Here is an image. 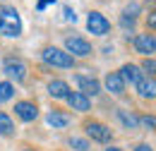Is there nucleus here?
Masks as SVG:
<instances>
[{
	"instance_id": "obj_1",
	"label": "nucleus",
	"mask_w": 156,
	"mask_h": 151,
	"mask_svg": "<svg viewBox=\"0 0 156 151\" xmlns=\"http://www.w3.org/2000/svg\"><path fill=\"white\" fill-rule=\"evenodd\" d=\"M0 34L7 38L22 36V17L12 5L0 2Z\"/></svg>"
},
{
	"instance_id": "obj_2",
	"label": "nucleus",
	"mask_w": 156,
	"mask_h": 151,
	"mask_svg": "<svg viewBox=\"0 0 156 151\" xmlns=\"http://www.w3.org/2000/svg\"><path fill=\"white\" fill-rule=\"evenodd\" d=\"M41 60L51 67H60V70H70L75 67V58L70 55L65 48H58V46H43L41 48Z\"/></svg>"
},
{
	"instance_id": "obj_3",
	"label": "nucleus",
	"mask_w": 156,
	"mask_h": 151,
	"mask_svg": "<svg viewBox=\"0 0 156 151\" xmlns=\"http://www.w3.org/2000/svg\"><path fill=\"white\" fill-rule=\"evenodd\" d=\"M82 130L84 134L91 139V142H98V144H108L111 139H113V130L106 125V122H101V120H84L82 122Z\"/></svg>"
},
{
	"instance_id": "obj_4",
	"label": "nucleus",
	"mask_w": 156,
	"mask_h": 151,
	"mask_svg": "<svg viewBox=\"0 0 156 151\" xmlns=\"http://www.w3.org/2000/svg\"><path fill=\"white\" fill-rule=\"evenodd\" d=\"M2 72L10 77V79H15V84H22V82H27V75H29V67H27V62L22 60V58H5L2 60Z\"/></svg>"
},
{
	"instance_id": "obj_5",
	"label": "nucleus",
	"mask_w": 156,
	"mask_h": 151,
	"mask_svg": "<svg viewBox=\"0 0 156 151\" xmlns=\"http://www.w3.org/2000/svg\"><path fill=\"white\" fill-rule=\"evenodd\" d=\"M65 51H67L72 58H89L91 53H94L91 43H89L84 36H77V34L65 36Z\"/></svg>"
},
{
	"instance_id": "obj_6",
	"label": "nucleus",
	"mask_w": 156,
	"mask_h": 151,
	"mask_svg": "<svg viewBox=\"0 0 156 151\" xmlns=\"http://www.w3.org/2000/svg\"><path fill=\"white\" fill-rule=\"evenodd\" d=\"M87 29H89V34H94V36H106V34L111 31V22L106 19V15H101L98 10H91L89 17H87Z\"/></svg>"
},
{
	"instance_id": "obj_7",
	"label": "nucleus",
	"mask_w": 156,
	"mask_h": 151,
	"mask_svg": "<svg viewBox=\"0 0 156 151\" xmlns=\"http://www.w3.org/2000/svg\"><path fill=\"white\" fill-rule=\"evenodd\" d=\"M132 46H135V51L139 55L144 58H154L156 55V34H137L132 38Z\"/></svg>"
},
{
	"instance_id": "obj_8",
	"label": "nucleus",
	"mask_w": 156,
	"mask_h": 151,
	"mask_svg": "<svg viewBox=\"0 0 156 151\" xmlns=\"http://www.w3.org/2000/svg\"><path fill=\"white\" fill-rule=\"evenodd\" d=\"M15 115L22 122H34L39 118V106L34 101H17L15 103Z\"/></svg>"
},
{
	"instance_id": "obj_9",
	"label": "nucleus",
	"mask_w": 156,
	"mask_h": 151,
	"mask_svg": "<svg viewBox=\"0 0 156 151\" xmlns=\"http://www.w3.org/2000/svg\"><path fill=\"white\" fill-rule=\"evenodd\" d=\"M65 101H67V106H70L72 111H77V113H89V111H91V98L87 94H82V91H70V96H67Z\"/></svg>"
},
{
	"instance_id": "obj_10",
	"label": "nucleus",
	"mask_w": 156,
	"mask_h": 151,
	"mask_svg": "<svg viewBox=\"0 0 156 151\" xmlns=\"http://www.w3.org/2000/svg\"><path fill=\"white\" fill-rule=\"evenodd\" d=\"M75 82H77L79 91H82V94H87L89 98H91V96H98V94H101V84H98V79H94V77L77 75V77H75Z\"/></svg>"
},
{
	"instance_id": "obj_11",
	"label": "nucleus",
	"mask_w": 156,
	"mask_h": 151,
	"mask_svg": "<svg viewBox=\"0 0 156 151\" xmlns=\"http://www.w3.org/2000/svg\"><path fill=\"white\" fill-rule=\"evenodd\" d=\"M46 122H48L53 130H65V127L72 122V118L65 113V111H60V108H53V111H48V115H46Z\"/></svg>"
},
{
	"instance_id": "obj_12",
	"label": "nucleus",
	"mask_w": 156,
	"mask_h": 151,
	"mask_svg": "<svg viewBox=\"0 0 156 151\" xmlns=\"http://www.w3.org/2000/svg\"><path fill=\"white\" fill-rule=\"evenodd\" d=\"M118 75L122 77V82H125V84H132V86H135L137 82L144 77V72L139 70V65H135V62H125V65L118 70Z\"/></svg>"
},
{
	"instance_id": "obj_13",
	"label": "nucleus",
	"mask_w": 156,
	"mask_h": 151,
	"mask_svg": "<svg viewBox=\"0 0 156 151\" xmlns=\"http://www.w3.org/2000/svg\"><path fill=\"white\" fill-rule=\"evenodd\" d=\"M135 89H137V94L142 96V98L154 101V98H156V77H147V75H144L135 84Z\"/></svg>"
},
{
	"instance_id": "obj_14",
	"label": "nucleus",
	"mask_w": 156,
	"mask_h": 151,
	"mask_svg": "<svg viewBox=\"0 0 156 151\" xmlns=\"http://www.w3.org/2000/svg\"><path fill=\"white\" fill-rule=\"evenodd\" d=\"M70 84L65 82V79H53V82H48V94L53 96V98H58V101H65L67 96H70Z\"/></svg>"
},
{
	"instance_id": "obj_15",
	"label": "nucleus",
	"mask_w": 156,
	"mask_h": 151,
	"mask_svg": "<svg viewBox=\"0 0 156 151\" xmlns=\"http://www.w3.org/2000/svg\"><path fill=\"white\" fill-rule=\"evenodd\" d=\"M103 84H106V89H108L113 96H122L125 94V82H122V77L118 75V72H108L106 79H103Z\"/></svg>"
},
{
	"instance_id": "obj_16",
	"label": "nucleus",
	"mask_w": 156,
	"mask_h": 151,
	"mask_svg": "<svg viewBox=\"0 0 156 151\" xmlns=\"http://www.w3.org/2000/svg\"><path fill=\"white\" fill-rule=\"evenodd\" d=\"M15 120L10 118L7 113L0 111V137H15Z\"/></svg>"
},
{
	"instance_id": "obj_17",
	"label": "nucleus",
	"mask_w": 156,
	"mask_h": 151,
	"mask_svg": "<svg viewBox=\"0 0 156 151\" xmlns=\"http://www.w3.org/2000/svg\"><path fill=\"white\" fill-rule=\"evenodd\" d=\"M144 24H147V29H149V31H156V0H147Z\"/></svg>"
},
{
	"instance_id": "obj_18",
	"label": "nucleus",
	"mask_w": 156,
	"mask_h": 151,
	"mask_svg": "<svg viewBox=\"0 0 156 151\" xmlns=\"http://www.w3.org/2000/svg\"><path fill=\"white\" fill-rule=\"evenodd\" d=\"M118 120L127 127V130H137L139 127V118L135 113H130V111H118Z\"/></svg>"
},
{
	"instance_id": "obj_19",
	"label": "nucleus",
	"mask_w": 156,
	"mask_h": 151,
	"mask_svg": "<svg viewBox=\"0 0 156 151\" xmlns=\"http://www.w3.org/2000/svg\"><path fill=\"white\" fill-rule=\"evenodd\" d=\"M15 98V84L12 82H0V103H7Z\"/></svg>"
},
{
	"instance_id": "obj_20",
	"label": "nucleus",
	"mask_w": 156,
	"mask_h": 151,
	"mask_svg": "<svg viewBox=\"0 0 156 151\" xmlns=\"http://www.w3.org/2000/svg\"><path fill=\"white\" fill-rule=\"evenodd\" d=\"M139 70L147 77H156V58H144L142 65H139Z\"/></svg>"
},
{
	"instance_id": "obj_21",
	"label": "nucleus",
	"mask_w": 156,
	"mask_h": 151,
	"mask_svg": "<svg viewBox=\"0 0 156 151\" xmlns=\"http://www.w3.org/2000/svg\"><path fill=\"white\" fill-rule=\"evenodd\" d=\"M135 22H137L135 15H130V12L122 10V15H120V26L122 29H135Z\"/></svg>"
},
{
	"instance_id": "obj_22",
	"label": "nucleus",
	"mask_w": 156,
	"mask_h": 151,
	"mask_svg": "<svg viewBox=\"0 0 156 151\" xmlns=\"http://www.w3.org/2000/svg\"><path fill=\"white\" fill-rule=\"evenodd\" d=\"M67 144H70V146H75L77 151H89V144H87L84 139H77V137H70V139H67Z\"/></svg>"
},
{
	"instance_id": "obj_23",
	"label": "nucleus",
	"mask_w": 156,
	"mask_h": 151,
	"mask_svg": "<svg viewBox=\"0 0 156 151\" xmlns=\"http://www.w3.org/2000/svg\"><path fill=\"white\" fill-rule=\"evenodd\" d=\"M139 125H147L156 132V115H139Z\"/></svg>"
},
{
	"instance_id": "obj_24",
	"label": "nucleus",
	"mask_w": 156,
	"mask_h": 151,
	"mask_svg": "<svg viewBox=\"0 0 156 151\" xmlns=\"http://www.w3.org/2000/svg\"><path fill=\"white\" fill-rule=\"evenodd\" d=\"M62 12H65V19H67V22H75V10H72V7H65V10H62Z\"/></svg>"
},
{
	"instance_id": "obj_25",
	"label": "nucleus",
	"mask_w": 156,
	"mask_h": 151,
	"mask_svg": "<svg viewBox=\"0 0 156 151\" xmlns=\"http://www.w3.org/2000/svg\"><path fill=\"white\" fill-rule=\"evenodd\" d=\"M132 151H154V149H151L149 144H135V146H132Z\"/></svg>"
},
{
	"instance_id": "obj_26",
	"label": "nucleus",
	"mask_w": 156,
	"mask_h": 151,
	"mask_svg": "<svg viewBox=\"0 0 156 151\" xmlns=\"http://www.w3.org/2000/svg\"><path fill=\"white\" fill-rule=\"evenodd\" d=\"M51 2H55V0H41V2L36 5V7H39V10H46V7L51 5Z\"/></svg>"
},
{
	"instance_id": "obj_27",
	"label": "nucleus",
	"mask_w": 156,
	"mask_h": 151,
	"mask_svg": "<svg viewBox=\"0 0 156 151\" xmlns=\"http://www.w3.org/2000/svg\"><path fill=\"white\" fill-rule=\"evenodd\" d=\"M22 151H39V149H34V146H22Z\"/></svg>"
},
{
	"instance_id": "obj_28",
	"label": "nucleus",
	"mask_w": 156,
	"mask_h": 151,
	"mask_svg": "<svg viewBox=\"0 0 156 151\" xmlns=\"http://www.w3.org/2000/svg\"><path fill=\"white\" fill-rule=\"evenodd\" d=\"M106 151H122V149H120V146H108Z\"/></svg>"
}]
</instances>
